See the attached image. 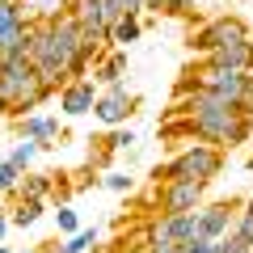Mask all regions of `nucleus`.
I'll list each match as a JSON object with an SVG mask.
<instances>
[{
	"instance_id": "obj_1",
	"label": "nucleus",
	"mask_w": 253,
	"mask_h": 253,
	"mask_svg": "<svg viewBox=\"0 0 253 253\" xmlns=\"http://www.w3.org/2000/svg\"><path fill=\"white\" fill-rule=\"evenodd\" d=\"M93 55H97V42L84 38L72 13L42 21V26H30V68L42 76L46 89H63L68 81L84 76Z\"/></svg>"
},
{
	"instance_id": "obj_2",
	"label": "nucleus",
	"mask_w": 253,
	"mask_h": 253,
	"mask_svg": "<svg viewBox=\"0 0 253 253\" xmlns=\"http://www.w3.org/2000/svg\"><path fill=\"white\" fill-rule=\"evenodd\" d=\"M173 114L186 118V131L199 144H211V148H241L249 144L253 135V118L245 110H236L232 101L215 97L207 89H194V84H177V97H173Z\"/></svg>"
},
{
	"instance_id": "obj_3",
	"label": "nucleus",
	"mask_w": 253,
	"mask_h": 253,
	"mask_svg": "<svg viewBox=\"0 0 253 253\" xmlns=\"http://www.w3.org/2000/svg\"><path fill=\"white\" fill-rule=\"evenodd\" d=\"M46 84L42 76L30 68V59H13V55H4L0 59V114H30V110L38 106V101H46Z\"/></svg>"
},
{
	"instance_id": "obj_4",
	"label": "nucleus",
	"mask_w": 253,
	"mask_h": 253,
	"mask_svg": "<svg viewBox=\"0 0 253 253\" xmlns=\"http://www.w3.org/2000/svg\"><path fill=\"white\" fill-rule=\"evenodd\" d=\"M181 84H194V89H207L215 97L232 101L236 110L253 118V72H228V68H211V63H194L186 68Z\"/></svg>"
},
{
	"instance_id": "obj_5",
	"label": "nucleus",
	"mask_w": 253,
	"mask_h": 253,
	"mask_svg": "<svg viewBox=\"0 0 253 253\" xmlns=\"http://www.w3.org/2000/svg\"><path fill=\"white\" fill-rule=\"evenodd\" d=\"M219 169H224V152L211 144H186L181 152H173L169 161L156 169V181H203V186H211V181L219 177Z\"/></svg>"
},
{
	"instance_id": "obj_6",
	"label": "nucleus",
	"mask_w": 253,
	"mask_h": 253,
	"mask_svg": "<svg viewBox=\"0 0 253 253\" xmlns=\"http://www.w3.org/2000/svg\"><path fill=\"white\" fill-rule=\"evenodd\" d=\"M249 38V26H245L236 13H219V17H211V21H203L194 34H190V46L199 55H207V51H215V46H228V42H245Z\"/></svg>"
},
{
	"instance_id": "obj_7",
	"label": "nucleus",
	"mask_w": 253,
	"mask_h": 253,
	"mask_svg": "<svg viewBox=\"0 0 253 253\" xmlns=\"http://www.w3.org/2000/svg\"><path fill=\"white\" fill-rule=\"evenodd\" d=\"M135 106H139V97L126 84H110V89H101L97 93V106H93V118H97L101 126H126V118L135 114Z\"/></svg>"
},
{
	"instance_id": "obj_8",
	"label": "nucleus",
	"mask_w": 253,
	"mask_h": 253,
	"mask_svg": "<svg viewBox=\"0 0 253 253\" xmlns=\"http://www.w3.org/2000/svg\"><path fill=\"white\" fill-rule=\"evenodd\" d=\"M203 199H207V186H203V181H165L161 186V215L199 211Z\"/></svg>"
},
{
	"instance_id": "obj_9",
	"label": "nucleus",
	"mask_w": 253,
	"mask_h": 253,
	"mask_svg": "<svg viewBox=\"0 0 253 253\" xmlns=\"http://www.w3.org/2000/svg\"><path fill=\"white\" fill-rule=\"evenodd\" d=\"M13 131H17V139H34L42 152H51L63 139V126L55 114H21V118H13Z\"/></svg>"
},
{
	"instance_id": "obj_10",
	"label": "nucleus",
	"mask_w": 253,
	"mask_h": 253,
	"mask_svg": "<svg viewBox=\"0 0 253 253\" xmlns=\"http://www.w3.org/2000/svg\"><path fill=\"white\" fill-rule=\"evenodd\" d=\"M97 84H93V76H76V81H68L59 89V114L63 118H81V114H93V106H97Z\"/></svg>"
},
{
	"instance_id": "obj_11",
	"label": "nucleus",
	"mask_w": 253,
	"mask_h": 253,
	"mask_svg": "<svg viewBox=\"0 0 253 253\" xmlns=\"http://www.w3.org/2000/svg\"><path fill=\"white\" fill-rule=\"evenodd\" d=\"M72 17L84 30V38L97 46L110 42V17H106V0H72Z\"/></svg>"
},
{
	"instance_id": "obj_12",
	"label": "nucleus",
	"mask_w": 253,
	"mask_h": 253,
	"mask_svg": "<svg viewBox=\"0 0 253 253\" xmlns=\"http://www.w3.org/2000/svg\"><path fill=\"white\" fill-rule=\"evenodd\" d=\"M152 241L156 245H190L199 241V211H186V215H161L152 228Z\"/></svg>"
},
{
	"instance_id": "obj_13",
	"label": "nucleus",
	"mask_w": 253,
	"mask_h": 253,
	"mask_svg": "<svg viewBox=\"0 0 253 253\" xmlns=\"http://www.w3.org/2000/svg\"><path fill=\"white\" fill-rule=\"evenodd\" d=\"M236 203H203L199 207V241H224L236 224Z\"/></svg>"
},
{
	"instance_id": "obj_14",
	"label": "nucleus",
	"mask_w": 253,
	"mask_h": 253,
	"mask_svg": "<svg viewBox=\"0 0 253 253\" xmlns=\"http://www.w3.org/2000/svg\"><path fill=\"white\" fill-rule=\"evenodd\" d=\"M203 63H211V68H228V72H253V38L215 46V51L203 55Z\"/></svg>"
},
{
	"instance_id": "obj_15",
	"label": "nucleus",
	"mask_w": 253,
	"mask_h": 253,
	"mask_svg": "<svg viewBox=\"0 0 253 253\" xmlns=\"http://www.w3.org/2000/svg\"><path fill=\"white\" fill-rule=\"evenodd\" d=\"M21 13H26L30 26H42V21H55L63 13H72V0H21Z\"/></svg>"
},
{
	"instance_id": "obj_16",
	"label": "nucleus",
	"mask_w": 253,
	"mask_h": 253,
	"mask_svg": "<svg viewBox=\"0 0 253 253\" xmlns=\"http://www.w3.org/2000/svg\"><path fill=\"white\" fill-rule=\"evenodd\" d=\"M123 72H126V51L118 46L110 59H101L97 68H93V84L97 89H110V84H123Z\"/></svg>"
},
{
	"instance_id": "obj_17",
	"label": "nucleus",
	"mask_w": 253,
	"mask_h": 253,
	"mask_svg": "<svg viewBox=\"0 0 253 253\" xmlns=\"http://www.w3.org/2000/svg\"><path fill=\"white\" fill-rule=\"evenodd\" d=\"M55 173H21V186H17V194L21 199H42L46 203V194L55 190Z\"/></svg>"
},
{
	"instance_id": "obj_18",
	"label": "nucleus",
	"mask_w": 253,
	"mask_h": 253,
	"mask_svg": "<svg viewBox=\"0 0 253 253\" xmlns=\"http://www.w3.org/2000/svg\"><path fill=\"white\" fill-rule=\"evenodd\" d=\"M139 34H144V17H118L114 26H110V42H114V46L139 42Z\"/></svg>"
},
{
	"instance_id": "obj_19",
	"label": "nucleus",
	"mask_w": 253,
	"mask_h": 253,
	"mask_svg": "<svg viewBox=\"0 0 253 253\" xmlns=\"http://www.w3.org/2000/svg\"><path fill=\"white\" fill-rule=\"evenodd\" d=\"M42 207H46L42 199H17V207L9 211V219H13V228H34L38 219H42Z\"/></svg>"
},
{
	"instance_id": "obj_20",
	"label": "nucleus",
	"mask_w": 253,
	"mask_h": 253,
	"mask_svg": "<svg viewBox=\"0 0 253 253\" xmlns=\"http://www.w3.org/2000/svg\"><path fill=\"white\" fill-rule=\"evenodd\" d=\"M42 152V148L34 144V139H17V144H13V152L4 156V161L13 165V169H21V173H30V165H34V156Z\"/></svg>"
},
{
	"instance_id": "obj_21",
	"label": "nucleus",
	"mask_w": 253,
	"mask_h": 253,
	"mask_svg": "<svg viewBox=\"0 0 253 253\" xmlns=\"http://www.w3.org/2000/svg\"><path fill=\"white\" fill-rule=\"evenodd\" d=\"M93 245H97V228H81L76 236H63V245L55 253H89Z\"/></svg>"
},
{
	"instance_id": "obj_22",
	"label": "nucleus",
	"mask_w": 253,
	"mask_h": 253,
	"mask_svg": "<svg viewBox=\"0 0 253 253\" xmlns=\"http://www.w3.org/2000/svg\"><path fill=\"white\" fill-rule=\"evenodd\" d=\"M232 236L245 245H253V199L241 203V211H236V224H232Z\"/></svg>"
},
{
	"instance_id": "obj_23",
	"label": "nucleus",
	"mask_w": 253,
	"mask_h": 253,
	"mask_svg": "<svg viewBox=\"0 0 253 253\" xmlns=\"http://www.w3.org/2000/svg\"><path fill=\"white\" fill-rule=\"evenodd\" d=\"M148 4L144 0H106V17H110V26H114L118 17H139Z\"/></svg>"
},
{
	"instance_id": "obj_24",
	"label": "nucleus",
	"mask_w": 253,
	"mask_h": 253,
	"mask_svg": "<svg viewBox=\"0 0 253 253\" xmlns=\"http://www.w3.org/2000/svg\"><path fill=\"white\" fill-rule=\"evenodd\" d=\"M55 228H59V236H76L81 232V215H76L72 203H63V207L55 211Z\"/></svg>"
},
{
	"instance_id": "obj_25",
	"label": "nucleus",
	"mask_w": 253,
	"mask_h": 253,
	"mask_svg": "<svg viewBox=\"0 0 253 253\" xmlns=\"http://www.w3.org/2000/svg\"><path fill=\"white\" fill-rule=\"evenodd\" d=\"M101 144H106V152H126V148L135 144V131H131V126H114Z\"/></svg>"
},
{
	"instance_id": "obj_26",
	"label": "nucleus",
	"mask_w": 253,
	"mask_h": 253,
	"mask_svg": "<svg viewBox=\"0 0 253 253\" xmlns=\"http://www.w3.org/2000/svg\"><path fill=\"white\" fill-rule=\"evenodd\" d=\"M17 186H21V169H13V165L0 156V194H17Z\"/></svg>"
},
{
	"instance_id": "obj_27",
	"label": "nucleus",
	"mask_w": 253,
	"mask_h": 253,
	"mask_svg": "<svg viewBox=\"0 0 253 253\" xmlns=\"http://www.w3.org/2000/svg\"><path fill=\"white\" fill-rule=\"evenodd\" d=\"M101 186H106V190H114V194H126V190L135 186V181L126 177V173H118V169H110V173H101Z\"/></svg>"
},
{
	"instance_id": "obj_28",
	"label": "nucleus",
	"mask_w": 253,
	"mask_h": 253,
	"mask_svg": "<svg viewBox=\"0 0 253 253\" xmlns=\"http://www.w3.org/2000/svg\"><path fill=\"white\" fill-rule=\"evenodd\" d=\"M215 245H219V253H249V245H245V241H236L232 232H228L224 241H215Z\"/></svg>"
},
{
	"instance_id": "obj_29",
	"label": "nucleus",
	"mask_w": 253,
	"mask_h": 253,
	"mask_svg": "<svg viewBox=\"0 0 253 253\" xmlns=\"http://www.w3.org/2000/svg\"><path fill=\"white\" fill-rule=\"evenodd\" d=\"M181 253H219V245L215 241H190V245H181Z\"/></svg>"
},
{
	"instance_id": "obj_30",
	"label": "nucleus",
	"mask_w": 253,
	"mask_h": 253,
	"mask_svg": "<svg viewBox=\"0 0 253 253\" xmlns=\"http://www.w3.org/2000/svg\"><path fill=\"white\" fill-rule=\"evenodd\" d=\"M203 0H169V13H194Z\"/></svg>"
},
{
	"instance_id": "obj_31",
	"label": "nucleus",
	"mask_w": 253,
	"mask_h": 253,
	"mask_svg": "<svg viewBox=\"0 0 253 253\" xmlns=\"http://www.w3.org/2000/svg\"><path fill=\"white\" fill-rule=\"evenodd\" d=\"M9 228H13V219H9V211L0 207V245H4V236H9Z\"/></svg>"
},
{
	"instance_id": "obj_32",
	"label": "nucleus",
	"mask_w": 253,
	"mask_h": 253,
	"mask_svg": "<svg viewBox=\"0 0 253 253\" xmlns=\"http://www.w3.org/2000/svg\"><path fill=\"white\" fill-rule=\"evenodd\" d=\"M148 9H156V13H169V0H144Z\"/></svg>"
},
{
	"instance_id": "obj_33",
	"label": "nucleus",
	"mask_w": 253,
	"mask_h": 253,
	"mask_svg": "<svg viewBox=\"0 0 253 253\" xmlns=\"http://www.w3.org/2000/svg\"><path fill=\"white\" fill-rule=\"evenodd\" d=\"M0 4H21V0H0Z\"/></svg>"
},
{
	"instance_id": "obj_34",
	"label": "nucleus",
	"mask_w": 253,
	"mask_h": 253,
	"mask_svg": "<svg viewBox=\"0 0 253 253\" xmlns=\"http://www.w3.org/2000/svg\"><path fill=\"white\" fill-rule=\"evenodd\" d=\"M0 253H13V249H9V245H0Z\"/></svg>"
},
{
	"instance_id": "obj_35",
	"label": "nucleus",
	"mask_w": 253,
	"mask_h": 253,
	"mask_svg": "<svg viewBox=\"0 0 253 253\" xmlns=\"http://www.w3.org/2000/svg\"><path fill=\"white\" fill-rule=\"evenodd\" d=\"M249 169H253V156H249Z\"/></svg>"
},
{
	"instance_id": "obj_36",
	"label": "nucleus",
	"mask_w": 253,
	"mask_h": 253,
	"mask_svg": "<svg viewBox=\"0 0 253 253\" xmlns=\"http://www.w3.org/2000/svg\"><path fill=\"white\" fill-rule=\"evenodd\" d=\"M26 253H38V249H26Z\"/></svg>"
},
{
	"instance_id": "obj_37",
	"label": "nucleus",
	"mask_w": 253,
	"mask_h": 253,
	"mask_svg": "<svg viewBox=\"0 0 253 253\" xmlns=\"http://www.w3.org/2000/svg\"><path fill=\"white\" fill-rule=\"evenodd\" d=\"M0 131H4V123H0Z\"/></svg>"
},
{
	"instance_id": "obj_38",
	"label": "nucleus",
	"mask_w": 253,
	"mask_h": 253,
	"mask_svg": "<svg viewBox=\"0 0 253 253\" xmlns=\"http://www.w3.org/2000/svg\"><path fill=\"white\" fill-rule=\"evenodd\" d=\"M249 253H253V245H249Z\"/></svg>"
}]
</instances>
